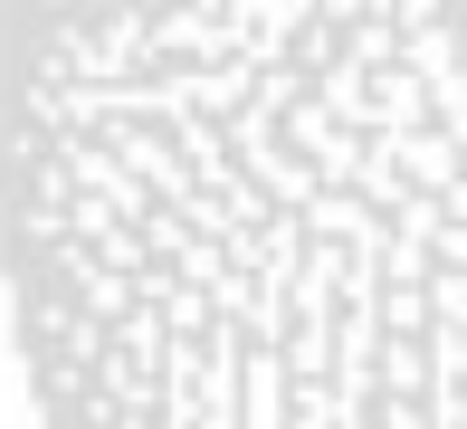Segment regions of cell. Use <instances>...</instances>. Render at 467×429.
I'll return each instance as SVG.
<instances>
[{
    "mask_svg": "<svg viewBox=\"0 0 467 429\" xmlns=\"http://www.w3.org/2000/svg\"><path fill=\"white\" fill-rule=\"evenodd\" d=\"M0 306L38 429H467V0H0Z\"/></svg>",
    "mask_w": 467,
    "mask_h": 429,
    "instance_id": "cell-1",
    "label": "cell"
}]
</instances>
